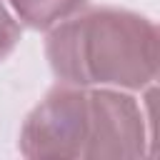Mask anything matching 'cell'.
I'll use <instances>...</instances> for the list:
<instances>
[{"mask_svg":"<svg viewBox=\"0 0 160 160\" xmlns=\"http://www.w3.org/2000/svg\"><path fill=\"white\" fill-rule=\"evenodd\" d=\"M45 55L62 85L142 90L158 75V28L118 8L75 12L50 28Z\"/></svg>","mask_w":160,"mask_h":160,"instance_id":"cell-1","label":"cell"},{"mask_svg":"<svg viewBox=\"0 0 160 160\" xmlns=\"http://www.w3.org/2000/svg\"><path fill=\"white\" fill-rule=\"evenodd\" d=\"M88 90L58 85L25 118L18 140L20 152L38 160L82 158L88 142Z\"/></svg>","mask_w":160,"mask_h":160,"instance_id":"cell-2","label":"cell"},{"mask_svg":"<svg viewBox=\"0 0 160 160\" xmlns=\"http://www.w3.org/2000/svg\"><path fill=\"white\" fill-rule=\"evenodd\" d=\"M88 160H132L148 155L145 115L140 105L118 90L88 92Z\"/></svg>","mask_w":160,"mask_h":160,"instance_id":"cell-3","label":"cell"},{"mask_svg":"<svg viewBox=\"0 0 160 160\" xmlns=\"http://www.w3.org/2000/svg\"><path fill=\"white\" fill-rule=\"evenodd\" d=\"M15 15L35 30H50L65 18L80 12L88 0H8Z\"/></svg>","mask_w":160,"mask_h":160,"instance_id":"cell-4","label":"cell"},{"mask_svg":"<svg viewBox=\"0 0 160 160\" xmlns=\"http://www.w3.org/2000/svg\"><path fill=\"white\" fill-rule=\"evenodd\" d=\"M18 40H20V25L15 22V18L10 15L5 2L0 0V60H5L15 50Z\"/></svg>","mask_w":160,"mask_h":160,"instance_id":"cell-5","label":"cell"}]
</instances>
